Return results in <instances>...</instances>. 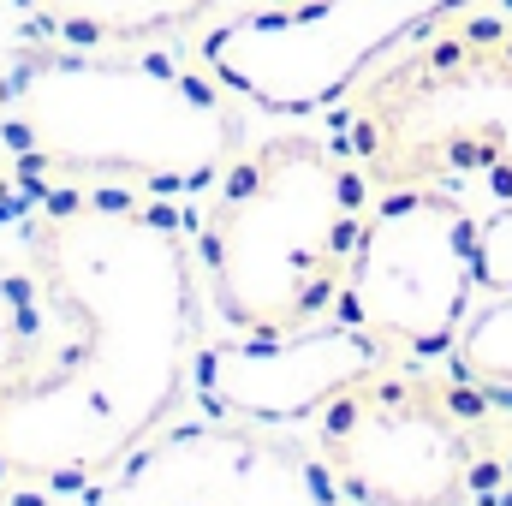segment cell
Segmentation results:
<instances>
[{
	"label": "cell",
	"mask_w": 512,
	"mask_h": 506,
	"mask_svg": "<svg viewBox=\"0 0 512 506\" xmlns=\"http://www.w3.org/2000/svg\"><path fill=\"white\" fill-rule=\"evenodd\" d=\"M0 215L54 310L42 370L0 399V471L84 489L191 393L203 352L197 227L167 197L18 173H6Z\"/></svg>",
	"instance_id": "obj_1"
},
{
	"label": "cell",
	"mask_w": 512,
	"mask_h": 506,
	"mask_svg": "<svg viewBox=\"0 0 512 506\" xmlns=\"http://www.w3.org/2000/svg\"><path fill=\"white\" fill-rule=\"evenodd\" d=\"M245 149L233 90L161 48L30 42L0 66V167L48 185H102L191 203Z\"/></svg>",
	"instance_id": "obj_2"
},
{
	"label": "cell",
	"mask_w": 512,
	"mask_h": 506,
	"mask_svg": "<svg viewBox=\"0 0 512 506\" xmlns=\"http://www.w3.org/2000/svg\"><path fill=\"white\" fill-rule=\"evenodd\" d=\"M370 197L364 167L334 131H274L239 149L197 221L209 316L227 334L334 322Z\"/></svg>",
	"instance_id": "obj_3"
},
{
	"label": "cell",
	"mask_w": 512,
	"mask_h": 506,
	"mask_svg": "<svg viewBox=\"0 0 512 506\" xmlns=\"http://www.w3.org/2000/svg\"><path fill=\"white\" fill-rule=\"evenodd\" d=\"M370 191H453L512 209V0H465L328 108Z\"/></svg>",
	"instance_id": "obj_4"
},
{
	"label": "cell",
	"mask_w": 512,
	"mask_h": 506,
	"mask_svg": "<svg viewBox=\"0 0 512 506\" xmlns=\"http://www.w3.org/2000/svg\"><path fill=\"white\" fill-rule=\"evenodd\" d=\"M310 453L346 506H512V405L459 370L358 376L316 411Z\"/></svg>",
	"instance_id": "obj_5"
},
{
	"label": "cell",
	"mask_w": 512,
	"mask_h": 506,
	"mask_svg": "<svg viewBox=\"0 0 512 506\" xmlns=\"http://www.w3.org/2000/svg\"><path fill=\"white\" fill-rule=\"evenodd\" d=\"M477 221L453 191H376L334 316L364 328L393 364L447 358L477 292Z\"/></svg>",
	"instance_id": "obj_6"
},
{
	"label": "cell",
	"mask_w": 512,
	"mask_h": 506,
	"mask_svg": "<svg viewBox=\"0 0 512 506\" xmlns=\"http://www.w3.org/2000/svg\"><path fill=\"white\" fill-rule=\"evenodd\" d=\"M465 0H310L298 12H233L203 30L197 60L251 108L328 114L393 42Z\"/></svg>",
	"instance_id": "obj_7"
},
{
	"label": "cell",
	"mask_w": 512,
	"mask_h": 506,
	"mask_svg": "<svg viewBox=\"0 0 512 506\" xmlns=\"http://www.w3.org/2000/svg\"><path fill=\"white\" fill-rule=\"evenodd\" d=\"M316 453L280 441L268 423L215 417L155 429L131 459L84 483L78 506H334Z\"/></svg>",
	"instance_id": "obj_8"
},
{
	"label": "cell",
	"mask_w": 512,
	"mask_h": 506,
	"mask_svg": "<svg viewBox=\"0 0 512 506\" xmlns=\"http://www.w3.org/2000/svg\"><path fill=\"white\" fill-rule=\"evenodd\" d=\"M393 364L382 346L352 328V322H316L298 334H239L221 346L197 352L191 399L215 417H245V423H304L316 417L340 387Z\"/></svg>",
	"instance_id": "obj_9"
},
{
	"label": "cell",
	"mask_w": 512,
	"mask_h": 506,
	"mask_svg": "<svg viewBox=\"0 0 512 506\" xmlns=\"http://www.w3.org/2000/svg\"><path fill=\"white\" fill-rule=\"evenodd\" d=\"M221 0H18L36 42L60 48H155L167 36L203 30Z\"/></svg>",
	"instance_id": "obj_10"
},
{
	"label": "cell",
	"mask_w": 512,
	"mask_h": 506,
	"mask_svg": "<svg viewBox=\"0 0 512 506\" xmlns=\"http://www.w3.org/2000/svg\"><path fill=\"white\" fill-rule=\"evenodd\" d=\"M48 340H54V310L42 280L24 262L0 256V399L30 387V376L48 358Z\"/></svg>",
	"instance_id": "obj_11"
},
{
	"label": "cell",
	"mask_w": 512,
	"mask_h": 506,
	"mask_svg": "<svg viewBox=\"0 0 512 506\" xmlns=\"http://www.w3.org/2000/svg\"><path fill=\"white\" fill-rule=\"evenodd\" d=\"M453 370L477 387L512 393V292H495L483 310L465 316L453 340Z\"/></svg>",
	"instance_id": "obj_12"
},
{
	"label": "cell",
	"mask_w": 512,
	"mask_h": 506,
	"mask_svg": "<svg viewBox=\"0 0 512 506\" xmlns=\"http://www.w3.org/2000/svg\"><path fill=\"white\" fill-rule=\"evenodd\" d=\"M477 286L512 292V209H495L477 221Z\"/></svg>",
	"instance_id": "obj_13"
},
{
	"label": "cell",
	"mask_w": 512,
	"mask_h": 506,
	"mask_svg": "<svg viewBox=\"0 0 512 506\" xmlns=\"http://www.w3.org/2000/svg\"><path fill=\"white\" fill-rule=\"evenodd\" d=\"M0 506H66L60 501V483H36V477H12L0 489Z\"/></svg>",
	"instance_id": "obj_14"
},
{
	"label": "cell",
	"mask_w": 512,
	"mask_h": 506,
	"mask_svg": "<svg viewBox=\"0 0 512 506\" xmlns=\"http://www.w3.org/2000/svg\"><path fill=\"white\" fill-rule=\"evenodd\" d=\"M310 0H245V12H298Z\"/></svg>",
	"instance_id": "obj_15"
}]
</instances>
